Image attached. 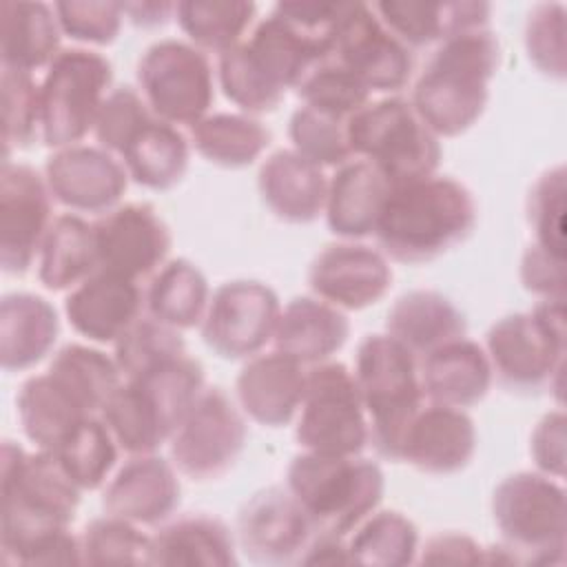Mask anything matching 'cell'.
<instances>
[{
  "label": "cell",
  "instance_id": "cell-1",
  "mask_svg": "<svg viewBox=\"0 0 567 567\" xmlns=\"http://www.w3.org/2000/svg\"><path fill=\"white\" fill-rule=\"evenodd\" d=\"M82 489L66 476L53 452L27 454L4 441L0 454V563L82 565L80 536L71 523Z\"/></svg>",
  "mask_w": 567,
  "mask_h": 567
},
{
  "label": "cell",
  "instance_id": "cell-2",
  "mask_svg": "<svg viewBox=\"0 0 567 567\" xmlns=\"http://www.w3.org/2000/svg\"><path fill=\"white\" fill-rule=\"evenodd\" d=\"M476 226V202L465 184L430 175L392 186L374 228L379 250L399 264H427L463 244Z\"/></svg>",
  "mask_w": 567,
  "mask_h": 567
},
{
  "label": "cell",
  "instance_id": "cell-3",
  "mask_svg": "<svg viewBox=\"0 0 567 567\" xmlns=\"http://www.w3.org/2000/svg\"><path fill=\"white\" fill-rule=\"evenodd\" d=\"M501 64V42L487 27L450 35L436 44L414 80L410 104L441 140L472 128L485 113L489 82Z\"/></svg>",
  "mask_w": 567,
  "mask_h": 567
},
{
  "label": "cell",
  "instance_id": "cell-4",
  "mask_svg": "<svg viewBox=\"0 0 567 567\" xmlns=\"http://www.w3.org/2000/svg\"><path fill=\"white\" fill-rule=\"evenodd\" d=\"M204 388L202 363L182 354L140 377L124 379L100 416L122 452L128 456L155 454L171 441Z\"/></svg>",
  "mask_w": 567,
  "mask_h": 567
},
{
  "label": "cell",
  "instance_id": "cell-5",
  "mask_svg": "<svg viewBox=\"0 0 567 567\" xmlns=\"http://www.w3.org/2000/svg\"><path fill=\"white\" fill-rule=\"evenodd\" d=\"M286 487L299 501L317 534L346 538L379 509L385 476L379 463L359 456L297 454L286 470Z\"/></svg>",
  "mask_w": 567,
  "mask_h": 567
},
{
  "label": "cell",
  "instance_id": "cell-6",
  "mask_svg": "<svg viewBox=\"0 0 567 567\" xmlns=\"http://www.w3.org/2000/svg\"><path fill=\"white\" fill-rule=\"evenodd\" d=\"M352 374L368 416V445L381 458L399 461L405 430L425 401L419 359L388 332H377L359 343Z\"/></svg>",
  "mask_w": 567,
  "mask_h": 567
},
{
  "label": "cell",
  "instance_id": "cell-7",
  "mask_svg": "<svg viewBox=\"0 0 567 567\" xmlns=\"http://www.w3.org/2000/svg\"><path fill=\"white\" fill-rule=\"evenodd\" d=\"M565 301H538L492 323L485 352L494 379L509 392L560 390L565 368Z\"/></svg>",
  "mask_w": 567,
  "mask_h": 567
},
{
  "label": "cell",
  "instance_id": "cell-8",
  "mask_svg": "<svg viewBox=\"0 0 567 567\" xmlns=\"http://www.w3.org/2000/svg\"><path fill=\"white\" fill-rule=\"evenodd\" d=\"M492 518L514 565H563L567 549L565 489L540 472L505 476L492 494Z\"/></svg>",
  "mask_w": 567,
  "mask_h": 567
},
{
  "label": "cell",
  "instance_id": "cell-9",
  "mask_svg": "<svg viewBox=\"0 0 567 567\" xmlns=\"http://www.w3.org/2000/svg\"><path fill=\"white\" fill-rule=\"evenodd\" d=\"M352 157L370 162L392 186L436 175L441 142L414 113L410 100L388 95L348 120Z\"/></svg>",
  "mask_w": 567,
  "mask_h": 567
},
{
  "label": "cell",
  "instance_id": "cell-10",
  "mask_svg": "<svg viewBox=\"0 0 567 567\" xmlns=\"http://www.w3.org/2000/svg\"><path fill=\"white\" fill-rule=\"evenodd\" d=\"M113 82L111 62L82 47L62 49L40 82L42 144L64 148L80 144L95 124Z\"/></svg>",
  "mask_w": 567,
  "mask_h": 567
},
{
  "label": "cell",
  "instance_id": "cell-11",
  "mask_svg": "<svg viewBox=\"0 0 567 567\" xmlns=\"http://www.w3.org/2000/svg\"><path fill=\"white\" fill-rule=\"evenodd\" d=\"M295 439L303 452L326 456H359L368 447V416L354 374L343 363L323 361L308 368Z\"/></svg>",
  "mask_w": 567,
  "mask_h": 567
},
{
  "label": "cell",
  "instance_id": "cell-12",
  "mask_svg": "<svg viewBox=\"0 0 567 567\" xmlns=\"http://www.w3.org/2000/svg\"><path fill=\"white\" fill-rule=\"evenodd\" d=\"M137 84L155 117L193 126L215 100V71L208 55L190 42L164 38L137 62Z\"/></svg>",
  "mask_w": 567,
  "mask_h": 567
},
{
  "label": "cell",
  "instance_id": "cell-13",
  "mask_svg": "<svg viewBox=\"0 0 567 567\" xmlns=\"http://www.w3.org/2000/svg\"><path fill=\"white\" fill-rule=\"evenodd\" d=\"M246 414L219 388L206 385L168 441L171 463L190 481H217L246 445Z\"/></svg>",
  "mask_w": 567,
  "mask_h": 567
},
{
  "label": "cell",
  "instance_id": "cell-14",
  "mask_svg": "<svg viewBox=\"0 0 567 567\" xmlns=\"http://www.w3.org/2000/svg\"><path fill=\"white\" fill-rule=\"evenodd\" d=\"M279 315V297L268 284L233 279L210 292L199 332L217 357L246 361L272 341Z\"/></svg>",
  "mask_w": 567,
  "mask_h": 567
},
{
  "label": "cell",
  "instance_id": "cell-15",
  "mask_svg": "<svg viewBox=\"0 0 567 567\" xmlns=\"http://www.w3.org/2000/svg\"><path fill=\"white\" fill-rule=\"evenodd\" d=\"M330 58L352 71L370 93H399L414 71L412 51L365 2H346Z\"/></svg>",
  "mask_w": 567,
  "mask_h": 567
},
{
  "label": "cell",
  "instance_id": "cell-16",
  "mask_svg": "<svg viewBox=\"0 0 567 567\" xmlns=\"http://www.w3.org/2000/svg\"><path fill=\"white\" fill-rule=\"evenodd\" d=\"M53 195L44 175L22 162L2 159L0 168V266L24 275L40 255L53 224Z\"/></svg>",
  "mask_w": 567,
  "mask_h": 567
},
{
  "label": "cell",
  "instance_id": "cell-17",
  "mask_svg": "<svg viewBox=\"0 0 567 567\" xmlns=\"http://www.w3.org/2000/svg\"><path fill=\"white\" fill-rule=\"evenodd\" d=\"M97 268L142 284L168 261L171 230L146 202L120 204L93 221Z\"/></svg>",
  "mask_w": 567,
  "mask_h": 567
},
{
  "label": "cell",
  "instance_id": "cell-18",
  "mask_svg": "<svg viewBox=\"0 0 567 567\" xmlns=\"http://www.w3.org/2000/svg\"><path fill=\"white\" fill-rule=\"evenodd\" d=\"M315 525L288 487H264L239 509L235 538L252 563L299 565Z\"/></svg>",
  "mask_w": 567,
  "mask_h": 567
},
{
  "label": "cell",
  "instance_id": "cell-19",
  "mask_svg": "<svg viewBox=\"0 0 567 567\" xmlns=\"http://www.w3.org/2000/svg\"><path fill=\"white\" fill-rule=\"evenodd\" d=\"M44 179L53 199L75 215L113 210L128 186L122 159L102 146L89 144L53 151L44 164Z\"/></svg>",
  "mask_w": 567,
  "mask_h": 567
},
{
  "label": "cell",
  "instance_id": "cell-20",
  "mask_svg": "<svg viewBox=\"0 0 567 567\" xmlns=\"http://www.w3.org/2000/svg\"><path fill=\"white\" fill-rule=\"evenodd\" d=\"M312 295L339 310H363L379 303L392 286L388 257L359 241L328 244L308 268Z\"/></svg>",
  "mask_w": 567,
  "mask_h": 567
},
{
  "label": "cell",
  "instance_id": "cell-21",
  "mask_svg": "<svg viewBox=\"0 0 567 567\" xmlns=\"http://www.w3.org/2000/svg\"><path fill=\"white\" fill-rule=\"evenodd\" d=\"M177 474L175 465L157 452L128 456L104 485V514L131 520L140 527L166 523L182 501Z\"/></svg>",
  "mask_w": 567,
  "mask_h": 567
},
{
  "label": "cell",
  "instance_id": "cell-22",
  "mask_svg": "<svg viewBox=\"0 0 567 567\" xmlns=\"http://www.w3.org/2000/svg\"><path fill=\"white\" fill-rule=\"evenodd\" d=\"M474 452L476 427L472 416L461 408L423 401L405 430L399 461L423 474L447 476L465 470Z\"/></svg>",
  "mask_w": 567,
  "mask_h": 567
},
{
  "label": "cell",
  "instance_id": "cell-23",
  "mask_svg": "<svg viewBox=\"0 0 567 567\" xmlns=\"http://www.w3.org/2000/svg\"><path fill=\"white\" fill-rule=\"evenodd\" d=\"M308 368L297 359L270 350L241 365L235 379V396L241 412L266 427H284L297 419L306 394Z\"/></svg>",
  "mask_w": 567,
  "mask_h": 567
},
{
  "label": "cell",
  "instance_id": "cell-24",
  "mask_svg": "<svg viewBox=\"0 0 567 567\" xmlns=\"http://www.w3.org/2000/svg\"><path fill=\"white\" fill-rule=\"evenodd\" d=\"M64 315L80 337L115 343L144 315V290L133 279L97 268L66 295Z\"/></svg>",
  "mask_w": 567,
  "mask_h": 567
},
{
  "label": "cell",
  "instance_id": "cell-25",
  "mask_svg": "<svg viewBox=\"0 0 567 567\" xmlns=\"http://www.w3.org/2000/svg\"><path fill=\"white\" fill-rule=\"evenodd\" d=\"M419 381L425 401L465 410L487 396L494 374L485 348L461 337L419 359Z\"/></svg>",
  "mask_w": 567,
  "mask_h": 567
},
{
  "label": "cell",
  "instance_id": "cell-26",
  "mask_svg": "<svg viewBox=\"0 0 567 567\" xmlns=\"http://www.w3.org/2000/svg\"><path fill=\"white\" fill-rule=\"evenodd\" d=\"M257 188L266 208L286 224H312L326 210L328 179L323 168L292 148H279L261 162Z\"/></svg>",
  "mask_w": 567,
  "mask_h": 567
},
{
  "label": "cell",
  "instance_id": "cell-27",
  "mask_svg": "<svg viewBox=\"0 0 567 567\" xmlns=\"http://www.w3.org/2000/svg\"><path fill=\"white\" fill-rule=\"evenodd\" d=\"M385 29L410 51L441 44L454 33L487 27L492 7L487 2L454 0H381L372 4Z\"/></svg>",
  "mask_w": 567,
  "mask_h": 567
},
{
  "label": "cell",
  "instance_id": "cell-28",
  "mask_svg": "<svg viewBox=\"0 0 567 567\" xmlns=\"http://www.w3.org/2000/svg\"><path fill=\"white\" fill-rule=\"evenodd\" d=\"M392 184L365 159L352 157L328 179L326 224L343 241L374 235Z\"/></svg>",
  "mask_w": 567,
  "mask_h": 567
},
{
  "label": "cell",
  "instance_id": "cell-29",
  "mask_svg": "<svg viewBox=\"0 0 567 567\" xmlns=\"http://www.w3.org/2000/svg\"><path fill=\"white\" fill-rule=\"evenodd\" d=\"M348 337L350 319L343 310L317 297H295L281 308L272 346L310 368L330 361Z\"/></svg>",
  "mask_w": 567,
  "mask_h": 567
},
{
  "label": "cell",
  "instance_id": "cell-30",
  "mask_svg": "<svg viewBox=\"0 0 567 567\" xmlns=\"http://www.w3.org/2000/svg\"><path fill=\"white\" fill-rule=\"evenodd\" d=\"M60 332L55 308L40 295L11 292L0 301V365L4 372L31 370L44 361Z\"/></svg>",
  "mask_w": 567,
  "mask_h": 567
},
{
  "label": "cell",
  "instance_id": "cell-31",
  "mask_svg": "<svg viewBox=\"0 0 567 567\" xmlns=\"http://www.w3.org/2000/svg\"><path fill=\"white\" fill-rule=\"evenodd\" d=\"M148 565L230 567L237 565V538L217 516L186 514L151 536Z\"/></svg>",
  "mask_w": 567,
  "mask_h": 567
},
{
  "label": "cell",
  "instance_id": "cell-32",
  "mask_svg": "<svg viewBox=\"0 0 567 567\" xmlns=\"http://www.w3.org/2000/svg\"><path fill=\"white\" fill-rule=\"evenodd\" d=\"M385 332L421 359L447 341L467 337V319L443 292L410 290L390 306Z\"/></svg>",
  "mask_w": 567,
  "mask_h": 567
},
{
  "label": "cell",
  "instance_id": "cell-33",
  "mask_svg": "<svg viewBox=\"0 0 567 567\" xmlns=\"http://www.w3.org/2000/svg\"><path fill=\"white\" fill-rule=\"evenodd\" d=\"M62 29L53 4L4 0L0 4L2 66L18 71L47 69L60 49Z\"/></svg>",
  "mask_w": 567,
  "mask_h": 567
},
{
  "label": "cell",
  "instance_id": "cell-34",
  "mask_svg": "<svg viewBox=\"0 0 567 567\" xmlns=\"http://www.w3.org/2000/svg\"><path fill=\"white\" fill-rule=\"evenodd\" d=\"M16 412L24 436L47 452H55L86 416H93L49 372L33 374L20 385Z\"/></svg>",
  "mask_w": 567,
  "mask_h": 567
},
{
  "label": "cell",
  "instance_id": "cell-35",
  "mask_svg": "<svg viewBox=\"0 0 567 567\" xmlns=\"http://www.w3.org/2000/svg\"><path fill=\"white\" fill-rule=\"evenodd\" d=\"M128 179L148 190H171L177 186L190 159L186 133L159 117H153L120 153Z\"/></svg>",
  "mask_w": 567,
  "mask_h": 567
},
{
  "label": "cell",
  "instance_id": "cell-36",
  "mask_svg": "<svg viewBox=\"0 0 567 567\" xmlns=\"http://www.w3.org/2000/svg\"><path fill=\"white\" fill-rule=\"evenodd\" d=\"M97 270L93 224L75 213L58 215L38 255V279L51 292L73 290Z\"/></svg>",
  "mask_w": 567,
  "mask_h": 567
},
{
  "label": "cell",
  "instance_id": "cell-37",
  "mask_svg": "<svg viewBox=\"0 0 567 567\" xmlns=\"http://www.w3.org/2000/svg\"><path fill=\"white\" fill-rule=\"evenodd\" d=\"M190 146L219 168H246L270 146V131L246 113L217 111L188 126Z\"/></svg>",
  "mask_w": 567,
  "mask_h": 567
},
{
  "label": "cell",
  "instance_id": "cell-38",
  "mask_svg": "<svg viewBox=\"0 0 567 567\" xmlns=\"http://www.w3.org/2000/svg\"><path fill=\"white\" fill-rule=\"evenodd\" d=\"M210 288L204 272L188 259H168L144 288L148 317L175 328H197L208 308Z\"/></svg>",
  "mask_w": 567,
  "mask_h": 567
},
{
  "label": "cell",
  "instance_id": "cell-39",
  "mask_svg": "<svg viewBox=\"0 0 567 567\" xmlns=\"http://www.w3.org/2000/svg\"><path fill=\"white\" fill-rule=\"evenodd\" d=\"M47 372L64 385L89 414H100L124 381L113 357L84 343L62 346L53 354Z\"/></svg>",
  "mask_w": 567,
  "mask_h": 567
},
{
  "label": "cell",
  "instance_id": "cell-40",
  "mask_svg": "<svg viewBox=\"0 0 567 567\" xmlns=\"http://www.w3.org/2000/svg\"><path fill=\"white\" fill-rule=\"evenodd\" d=\"M350 565L405 567L416 563L419 529L401 512L374 509L348 536Z\"/></svg>",
  "mask_w": 567,
  "mask_h": 567
},
{
  "label": "cell",
  "instance_id": "cell-41",
  "mask_svg": "<svg viewBox=\"0 0 567 567\" xmlns=\"http://www.w3.org/2000/svg\"><path fill=\"white\" fill-rule=\"evenodd\" d=\"M255 13V2L246 0H182L175 4V20L188 42L217 55L244 42Z\"/></svg>",
  "mask_w": 567,
  "mask_h": 567
},
{
  "label": "cell",
  "instance_id": "cell-42",
  "mask_svg": "<svg viewBox=\"0 0 567 567\" xmlns=\"http://www.w3.org/2000/svg\"><path fill=\"white\" fill-rule=\"evenodd\" d=\"M120 445L100 414L86 416L53 452L66 476L82 489L93 492L109 483L117 463Z\"/></svg>",
  "mask_w": 567,
  "mask_h": 567
},
{
  "label": "cell",
  "instance_id": "cell-43",
  "mask_svg": "<svg viewBox=\"0 0 567 567\" xmlns=\"http://www.w3.org/2000/svg\"><path fill=\"white\" fill-rule=\"evenodd\" d=\"M217 82L226 100H230L246 115L272 113L286 97V91L279 89L257 64L246 42L230 47L217 55Z\"/></svg>",
  "mask_w": 567,
  "mask_h": 567
},
{
  "label": "cell",
  "instance_id": "cell-44",
  "mask_svg": "<svg viewBox=\"0 0 567 567\" xmlns=\"http://www.w3.org/2000/svg\"><path fill=\"white\" fill-rule=\"evenodd\" d=\"M113 346V359L124 379L140 377L186 354V343L179 330L148 315H142Z\"/></svg>",
  "mask_w": 567,
  "mask_h": 567
},
{
  "label": "cell",
  "instance_id": "cell-45",
  "mask_svg": "<svg viewBox=\"0 0 567 567\" xmlns=\"http://www.w3.org/2000/svg\"><path fill=\"white\" fill-rule=\"evenodd\" d=\"M292 151L319 168H339L352 159L348 142V120L297 106L288 122Z\"/></svg>",
  "mask_w": 567,
  "mask_h": 567
},
{
  "label": "cell",
  "instance_id": "cell-46",
  "mask_svg": "<svg viewBox=\"0 0 567 567\" xmlns=\"http://www.w3.org/2000/svg\"><path fill=\"white\" fill-rule=\"evenodd\" d=\"M82 565H148L151 536L140 525L104 514L80 534Z\"/></svg>",
  "mask_w": 567,
  "mask_h": 567
},
{
  "label": "cell",
  "instance_id": "cell-47",
  "mask_svg": "<svg viewBox=\"0 0 567 567\" xmlns=\"http://www.w3.org/2000/svg\"><path fill=\"white\" fill-rule=\"evenodd\" d=\"M295 91L303 106L317 109L339 120H350L372 97L365 84L332 58L319 62Z\"/></svg>",
  "mask_w": 567,
  "mask_h": 567
},
{
  "label": "cell",
  "instance_id": "cell-48",
  "mask_svg": "<svg viewBox=\"0 0 567 567\" xmlns=\"http://www.w3.org/2000/svg\"><path fill=\"white\" fill-rule=\"evenodd\" d=\"M2 95V146L4 157L13 148H29L33 142H42L40 133V84L33 73L2 66L0 75Z\"/></svg>",
  "mask_w": 567,
  "mask_h": 567
},
{
  "label": "cell",
  "instance_id": "cell-49",
  "mask_svg": "<svg viewBox=\"0 0 567 567\" xmlns=\"http://www.w3.org/2000/svg\"><path fill=\"white\" fill-rule=\"evenodd\" d=\"M567 173L563 164L543 171L532 184L525 202V215L534 244L565 257V195Z\"/></svg>",
  "mask_w": 567,
  "mask_h": 567
},
{
  "label": "cell",
  "instance_id": "cell-50",
  "mask_svg": "<svg viewBox=\"0 0 567 567\" xmlns=\"http://www.w3.org/2000/svg\"><path fill=\"white\" fill-rule=\"evenodd\" d=\"M153 111L148 109L142 93L133 86H115L104 97L95 124L93 135L97 146L120 157L126 144L153 120Z\"/></svg>",
  "mask_w": 567,
  "mask_h": 567
},
{
  "label": "cell",
  "instance_id": "cell-51",
  "mask_svg": "<svg viewBox=\"0 0 567 567\" xmlns=\"http://www.w3.org/2000/svg\"><path fill=\"white\" fill-rule=\"evenodd\" d=\"M565 4L540 2L527 13L525 51L538 73L551 80H565Z\"/></svg>",
  "mask_w": 567,
  "mask_h": 567
},
{
  "label": "cell",
  "instance_id": "cell-52",
  "mask_svg": "<svg viewBox=\"0 0 567 567\" xmlns=\"http://www.w3.org/2000/svg\"><path fill=\"white\" fill-rule=\"evenodd\" d=\"M62 35L93 47L115 42L122 29V2L104 0H62L53 4Z\"/></svg>",
  "mask_w": 567,
  "mask_h": 567
},
{
  "label": "cell",
  "instance_id": "cell-53",
  "mask_svg": "<svg viewBox=\"0 0 567 567\" xmlns=\"http://www.w3.org/2000/svg\"><path fill=\"white\" fill-rule=\"evenodd\" d=\"M520 284L538 301H565V257L529 244L520 257Z\"/></svg>",
  "mask_w": 567,
  "mask_h": 567
},
{
  "label": "cell",
  "instance_id": "cell-54",
  "mask_svg": "<svg viewBox=\"0 0 567 567\" xmlns=\"http://www.w3.org/2000/svg\"><path fill=\"white\" fill-rule=\"evenodd\" d=\"M565 412L558 408L543 414L529 436V454L536 472L551 478L565 476Z\"/></svg>",
  "mask_w": 567,
  "mask_h": 567
},
{
  "label": "cell",
  "instance_id": "cell-55",
  "mask_svg": "<svg viewBox=\"0 0 567 567\" xmlns=\"http://www.w3.org/2000/svg\"><path fill=\"white\" fill-rule=\"evenodd\" d=\"M423 565H478L485 563V547L463 532H441L430 536L416 554Z\"/></svg>",
  "mask_w": 567,
  "mask_h": 567
},
{
  "label": "cell",
  "instance_id": "cell-56",
  "mask_svg": "<svg viewBox=\"0 0 567 567\" xmlns=\"http://www.w3.org/2000/svg\"><path fill=\"white\" fill-rule=\"evenodd\" d=\"M299 565H350L346 538L332 534H315Z\"/></svg>",
  "mask_w": 567,
  "mask_h": 567
},
{
  "label": "cell",
  "instance_id": "cell-57",
  "mask_svg": "<svg viewBox=\"0 0 567 567\" xmlns=\"http://www.w3.org/2000/svg\"><path fill=\"white\" fill-rule=\"evenodd\" d=\"M177 2L164 0H142V2H122L124 18H128L135 27L157 29L164 27L171 18H175Z\"/></svg>",
  "mask_w": 567,
  "mask_h": 567
}]
</instances>
